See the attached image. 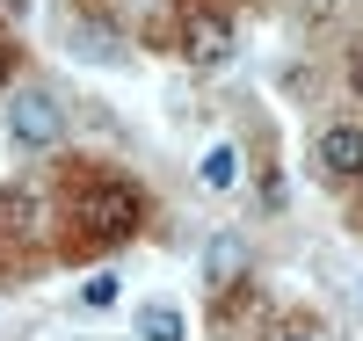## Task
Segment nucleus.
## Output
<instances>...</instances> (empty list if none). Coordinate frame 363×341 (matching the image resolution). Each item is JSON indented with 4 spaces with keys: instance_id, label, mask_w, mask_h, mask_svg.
I'll use <instances>...</instances> for the list:
<instances>
[{
    "instance_id": "obj_1",
    "label": "nucleus",
    "mask_w": 363,
    "mask_h": 341,
    "mask_svg": "<svg viewBox=\"0 0 363 341\" xmlns=\"http://www.w3.org/2000/svg\"><path fill=\"white\" fill-rule=\"evenodd\" d=\"M73 218H80L87 240H131V233H138V196L124 189V181H95V189L80 196Z\"/></svg>"
},
{
    "instance_id": "obj_2",
    "label": "nucleus",
    "mask_w": 363,
    "mask_h": 341,
    "mask_svg": "<svg viewBox=\"0 0 363 341\" xmlns=\"http://www.w3.org/2000/svg\"><path fill=\"white\" fill-rule=\"evenodd\" d=\"M8 131H15L22 145H51V138H58V102H51V95H37V87H29V95H15Z\"/></svg>"
},
{
    "instance_id": "obj_3",
    "label": "nucleus",
    "mask_w": 363,
    "mask_h": 341,
    "mask_svg": "<svg viewBox=\"0 0 363 341\" xmlns=\"http://www.w3.org/2000/svg\"><path fill=\"white\" fill-rule=\"evenodd\" d=\"M189 58L196 66H225L233 58V22L225 15H189Z\"/></svg>"
},
{
    "instance_id": "obj_4",
    "label": "nucleus",
    "mask_w": 363,
    "mask_h": 341,
    "mask_svg": "<svg viewBox=\"0 0 363 341\" xmlns=\"http://www.w3.org/2000/svg\"><path fill=\"white\" fill-rule=\"evenodd\" d=\"M320 167L327 174H363V131L356 123H335V131L320 138Z\"/></svg>"
},
{
    "instance_id": "obj_5",
    "label": "nucleus",
    "mask_w": 363,
    "mask_h": 341,
    "mask_svg": "<svg viewBox=\"0 0 363 341\" xmlns=\"http://www.w3.org/2000/svg\"><path fill=\"white\" fill-rule=\"evenodd\" d=\"M233 181H240V152L233 145H211L203 152V189H233Z\"/></svg>"
},
{
    "instance_id": "obj_6",
    "label": "nucleus",
    "mask_w": 363,
    "mask_h": 341,
    "mask_svg": "<svg viewBox=\"0 0 363 341\" xmlns=\"http://www.w3.org/2000/svg\"><path fill=\"white\" fill-rule=\"evenodd\" d=\"M138 334H145V341H182V313H174V305H145V313H138Z\"/></svg>"
},
{
    "instance_id": "obj_7",
    "label": "nucleus",
    "mask_w": 363,
    "mask_h": 341,
    "mask_svg": "<svg viewBox=\"0 0 363 341\" xmlns=\"http://www.w3.org/2000/svg\"><path fill=\"white\" fill-rule=\"evenodd\" d=\"M87 305H95V313H102V305H116V276L102 269V276H87V291H80Z\"/></svg>"
},
{
    "instance_id": "obj_8",
    "label": "nucleus",
    "mask_w": 363,
    "mask_h": 341,
    "mask_svg": "<svg viewBox=\"0 0 363 341\" xmlns=\"http://www.w3.org/2000/svg\"><path fill=\"white\" fill-rule=\"evenodd\" d=\"M233 269H240V247L225 240V247H218V255H211V276H218V284H225V276H233Z\"/></svg>"
},
{
    "instance_id": "obj_9",
    "label": "nucleus",
    "mask_w": 363,
    "mask_h": 341,
    "mask_svg": "<svg viewBox=\"0 0 363 341\" xmlns=\"http://www.w3.org/2000/svg\"><path fill=\"white\" fill-rule=\"evenodd\" d=\"M8 58H15V51H8V44H0V80H8Z\"/></svg>"
},
{
    "instance_id": "obj_10",
    "label": "nucleus",
    "mask_w": 363,
    "mask_h": 341,
    "mask_svg": "<svg viewBox=\"0 0 363 341\" xmlns=\"http://www.w3.org/2000/svg\"><path fill=\"white\" fill-rule=\"evenodd\" d=\"M356 87H363V58H356Z\"/></svg>"
},
{
    "instance_id": "obj_11",
    "label": "nucleus",
    "mask_w": 363,
    "mask_h": 341,
    "mask_svg": "<svg viewBox=\"0 0 363 341\" xmlns=\"http://www.w3.org/2000/svg\"><path fill=\"white\" fill-rule=\"evenodd\" d=\"M284 341H306V334H284Z\"/></svg>"
},
{
    "instance_id": "obj_12",
    "label": "nucleus",
    "mask_w": 363,
    "mask_h": 341,
    "mask_svg": "<svg viewBox=\"0 0 363 341\" xmlns=\"http://www.w3.org/2000/svg\"><path fill=\"white\" fill-rule=\"evenodd\" d=\"M313 8H320V0H313Z\"/></svg>"
}]
</instances>
